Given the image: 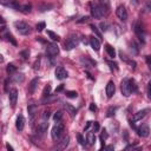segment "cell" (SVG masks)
Masks as SVG:
<instances>
[{
  "label": "cell",
  "instance_id": "cell-26",
  "mask_svg": "<svg viewBox=\"0 0 151 151\" xmlns=\"http://www.w3.org/2000/svg\"><path fill=\"white\" fill-rule=\"evenodd\" d=\"M4 37L6 38V40H8V41H11L13 45H17V41H15V39L13 38V35L9 33V32H6V33H4Z\"/></svg>",
  "mask_w": 151,
  "mask_h": 151
},
{
  "label": "cell",
  "instance_id": "cell-47",
  "mask_svg": "<svg viewBox=\"0 0 151 151\" xmlns=\"http://www.w3.org/2000/svg\"><path fill=\"white\" fill-rule=\"evenodd\" d=\"M91 125H92V122H87V123H86V125H85V127H84V130H85V131H86V130H88V127H90Z\"/></svg>",
  "mask_w": 151,
  "mask_h": 151
},
{
  "label": "cell",
  "instance_id": "cell-16",
  "mask_svg": "<svg viewBox=\"0 0 151 151\" xmlns=\"http://www.w3.org/2000/svg\"><path fill=\"white\" fill-rule=\"evenodd\" d=\"M59 144H58V149L59 150H64V149H66L67 147V145H68V143H70V137L68 136H65V137H63V139L60 140V142H58Z\"/></svg>",
  "mask_w": 151,
  "mask_h": 151
},
{
  "label": "cell",
  "instance_id": "cell-48",
  "mask_svg": "<svg viewBox=\"0 0 151 151\" xmlns=\"http://www.w3.org/2000/svg\"><path fill=\"white\" fill-rule=\"evenodd\" d=\"M63 88H64V85H60V86H59V87H58V88L55 90V92H60V91H61Z\"/></svg>",
  "mask_w": 151,
  "mask_h": 151
},
{
  "label": "cell",
  "instance_id": "cell-30",
  "mask_svg": "<svg viewBox=\"0 0 151 151\" xmlns=\"http://www.w3.org/2000/svg\"><path fill=\"white\" fill-rule=\"evenodd\" d=\"M116 111H117V107L114 106H111V107H109V110H107V112H106V116L107 117H113L114 116V113H116Z\"/></svg>",
  "mask_w": 151,
  "mask_h": 151
},
{
  "label": "cell",
  "instance_id": "cell-12",
  "mask_svg": "<svg viewBox=\"0 0 151 151\" xmlns=\"http://www.w3.org/2000/svg\"><path fill=\"white\" fill-rule=\"evenodd\" d=\"M105 91H106V96H107V98H111V97L114 94V91H116V86H114V83H113L112 80H110V81L107 83Z\"/></svg>",
  "mask_w": 151,
  "mask_h": 151
},
{
  "label": "cell",
  "instance_id": "cell-33",
  "mask_svg": "<svg viewBox=\"0 0 151 151\" xmlns=\"http://www.w3.org/2000/svg\"><path fill=\"white\" fill-rule=\"evenodd\" d=\"M90 27H91V29H92V31H93V32H94V34H96V35H97V38H98V39H101V34H100V33H99V31H98V29H97V27H96V26H94V25H91V26H90Z\"/></svg>",
  "mask_w": 151,
  "mask_h": 151
},
{
  "label": "cell",
  "instance_id": "cell-45",
  "mask_svg": "<svg viewBox=\"0 0 151 151\" xmlns=\"http://www.w3.org/2000/svg\"><path fill=\"white\" fill-rule=\"evenodd\" d=\"M98 130H99V124H98L97 122H94V123H93V131L96 132V131H98Z\"/></svg>",
  "mask_w": 151,
  "mask_h": 151
},
{
  "label": "cell",
  "instance_id": "cell-24",
  "mask_svg": "<svg viewBox=\"0 0 151 151\" xmlns=\"http://www.w3.org/2000/svg\"><path fill=\"white\" fill-rule=\"evenodd\" d=\"M31 9H32V6H31V4H26V5H22V6H20V11H21L22 13H25V14L29 13V12H31Z\"/></svg>",
  "mask_w": 151,
  "mask_h": 151
},
{
  "label": "cell",
  "instance_id": "cell-4",
  "mask_svg": "<svg viewBox=\"0 0 151 151\" xmlns=\"http://www.w3.org/2000/svg\"><path fill=\"white\" fill-rule=\"evenodd\" d=\"M14 27L17 28V31L21 35H28L31 33V31H32L31 26L25 21H15L14 22Z\"/></svg>",
  "mask_w": 151,
  "mask_h": 151
},
{
  "label": "cell",
  "instance_id": "cell-46",
  "mask_svg": "<svg viewBox=\"0 0 151 151\" xmlns=\"http://www.w3.org/2000/svg\"><path fill=\"white\" fill-rule=\"evenodd\" d=\"M90 110H91V111H97V106L92 103V104H90Z\"/></svg>",
  "mask_w": 151,
  "mask_h": 151
},
{
  "label": "cell",
  "instance_id": "cell-2",
  "mask_svg": "<svg viewBox=\"0 0 151 151\" xmlns=\"http://www.w3.org/2000/svg\"><path fill=\"white\" fill-rule=\"evenodd\" d=\"M64 130H65L64 124H61V123H57V124L53 126L52 132H51L52 139H53L54 142H59L60 138H61V136H63V133H64Z\"/></svg>",
  "mask_w": 151,
  "mask_h": 151
},
{
  "label": "cell",
  "instance_id": "cell-9",
  "mask_svg": "<svg viewBox=\"0 0 151 151\" xmlns=\"http://www.w3.org/2000/svg\"><path fill=\"white\" fill-rule=\"evenodd\" d=\"M46 53L50 55V57H54L59 53V47L55 45V44H47V47H46Z\"/></svg>",
  "mask_w": 151,
  "mask_h": 151
},
{
  "label": "cell",
  "instance_id": "cell-29",
  "mask_svg": "<svg viewBox=\"0 0 151 151\" xmlns=\"http://www.w3.org/2000/svg\"><path fill=\"white\" fill-rule=\"evenodd\" d=\"M50 96H51V85H46L45 88H44V91H42V97L44 98H47Z\"/></svg>",
  "mask_w": 151,
  "mask_h": 151
},
{
  "label": "cell",
  "instance_id": "cell-28",
  "mask_svg": "<svg viewBox=\"0 0 151 151\" xmlns=\"http://www.w3.org/2000/svg\"><path fill=\"white\" fill-rule=\"evenodd\" d=\"M13 80L15 83H22L24 81V74L22 73H17L13 76Z\"/></svg>",
  "mask_w": 151,
  "mask_h": 151
},
{
  "label": "cell",
  "instance_id": "cell-20",
  "mask_svg": "<svg viewBox=\"0 0 151 151\" xmlns=\"http://www.w3.org/2000/svg\"><path fill=\"white\" fill-rule=\"evenodd\" d=\"M119 55H120V59H122V60H124L125 63H127V64H130L132 68H134V67H136V63H134L133 60H131V59H129V58H127V57H126V55H125V54H124L123 52H120V53H119Z\"/></svg>",
  "mask_w": 151,
  "mask_h": 151
},
{
  "label": "cell",
  "instance_id": "cell-32",
  "mask_svg": "<svg viewBox=\"0 0 151 151\" xmlns=\"http://www.w3.org/2000/svg\"><path fill=\"white\" fill-rule=\"evenodd\" d=\"M66 97L67 98H77L78 93L76 91H66Z\"/></svg>",
  "mask_w": 151,
  "mask_h": 151
},
{
  "label": "cell",
  "instance_id": "cell-18",
  "mask_svg": "<svg viewBox=\"0 0 151 151\" xmlns=\"http://www.w3.org/2000/svg\"><path fill=\"white\" fill-rule=\"evenodd\" d=\"M47 127H48V123L44 120V122H41V123L38 124V132L40 134H44L47 131Z\"/></svg>",
  "mask_w": 151,
  "mask_h": 151
},
{
  "label": "cell",
  "instance_id": "cell-42",
  "mask_svg": "<svg viewBox=\"0 0 151 151\" xmlns=\"http://www.w3.org/2000/svg\"><path fill=\"white\" fill-rule=\"evenodd\" d=\"M88 20V17H83V18H80L79 20H77V22L78 24H81V22H86Z\"/></svg>",
  "mask_w": 151,
  "mask_h": 151
},
{
  "label": "cell",
  "instance_id": "cell-15",
  "mask_svg": "<svg viewBox=\"0 0 151 151\" xmlns=\"http://www.w3.org/2000/svg\"><path fill=\"white\" fill-rule=\"evenodd\" d=\"M90 45H91V47H92L94 51H99V50H100V41H99L98 38L91 37V38H90Z\"/></svg>",
  "mask_w": 151,
  "mask_h": 151
},
{
  "label": "cell",
  "instance_id": "cell-10",
  "mask_svg": "<svg viewBox=\"0 0 151 151\" xmlns=\"http://www.w3.org/2000/svg\"><path fill=\"white\" fill-rule=\"evenodd\" d=\"M8 97H9V103L11 106L14 107L17 104V99H18V90L17 88H11L8 92Z\"/></svg>",
  "mask_w": 151,
  "mask_h": 151
},
{
  "label": "cell",
  "instance_id": "cell-8",
  "mask_svg": "<svg viewBox=\"0 0 151 151\" xmlns=\"http://www.w3.org/2000/svg\"><path fill=\"white\" fill-rule=\"evenodd\" d=\"M54 74H55V78L59 79V80H64L65 78H67V71L63 67V66H58L54 71Z\"/></svg>",
  "mask_w": 151,
  "mask_h": 151
},
{
  "label": "cell",
  "instance_id": "cell-19",
  "mask_svg": "<svg viewBox=\"0 0 151 151\" xmlns=\"http://www.w3.org/2000/svg\"><path fill=\"white\" fill-rule=\"evenodd\" d=\"M65 109H66L67 113H70V116H71L72 118L77 114V110H76V107H74V106H72L71 104H65Z\"/></svg>",
  "mask_w": 151,
  "mask_h": 151
},
{
  "label": "cell",
  "instance_id": "cell-21",
  "mask_svg": "<svg viewBox=\"0 0 151 151\" xmlns=\"http://www.w3.org/2000/svg\"><path fill=\"white\" fill-rule=\"evenodd\" d=\"M86 142L88 145H93L96 143V134L93 132H88L86 136Z\"/></svg>",
  "mask_w": 151,
  "mask_h": 151
},
{
  "label": "cell",
  "instance_id": "cell-27",
  "mask_svg": "<svg viewBox=\"0 0 151 151\" xmlns=\"http://www.w3.org/2000/svg\"><path fill=\"white\" fill-rule=\"evenodd\" d=\"M6 71H7L8 74H14L15 71H17V67H15L13 64H8L7 67H6Z\"/></svg>",
  "mask_w": 151,
  "mask_h": 151
},
{
  "label": "cell",
  "instance_id": "cell-41",
  "mask_svg": "<svg viewBox=\"0 0 151 151\" xmlns=\"http://www.w3.org/2000/svg\"><path fill=\"white\" fill-rule=\"evenodd\" d=\"M131 48H133V53H134V54L138 53V47H137V45H136L133 41H132V44H131Z\"/></svg>",
  "mask_w": 151,
  "mask_h": 151
},
{
  "label": "cell",
  "instance_id": "cell-38",
  "mask_svg": "<svg viewBox=\"0 0 151 151\" xmlns=\"http://www.w3.org/2000/svg\"><path fill=\"white\" fill-rule=\"evenodd\" d=\"M145 61H146V65H147L149 70L151 71V55H146L145 57Z\"/></svg>",
  "mask_w": 151,
  "mask_h": 151
},
{
  "label": "cell",
  "instance_id": "cell-14",
  "mask_svg": "<svg viewBox=\"0 0 151 151\" xmlns=\"http://www.w3.org/2000/svg\"><path fill=\"white\" fill-rule=\"evenodd\" d=\"M15 127L19 130V131H22L24 127H25V118L22 114H19L17 117V120H15Z\"/></svg>",
  "mask_w": 151,
  "mask_h": 151
},
{
  "label": "cell",
  "instance_id": "cell-13",
  "mask_svg": "<svg viewBox=\"0 0 151 151\" xmlns=\"http://www.w3.org/2000/svg\"><path fill=\"white\" fill-rule=\"evenodd\" d=\"M137 132H138V134L140 137H147L149 133H150V129H149V126L146 124H143L142 126H139L137 129Z\"/></svg>",
  "mask_w": 151,
  "mask_h": 151
},
{
  "label": "cell",
  "instance_id": "cell-5",
  "mask_svg": "<svg viewBox=\"0 0 151 151\" xmlns=\"http://www.w3.org/2000/svg\"><path fill=\"white\" fill-rule=\"evenodd\" d=\"M78 42H79V40H78V38H77V35H74V34H71L70 37H68V39L65 41V44H64V48L65 50H67V51H70V50H72L73 47H76L77 45H78Z\"/></svg>",
  "mask_w": 151,
  "mask_h": 151
},
{
  "label": "cell",
  "instance_id": "cell-11",
  "mask_svg": "<svg viewBox=\"0 0 151 151\" xmlns=\"http://www.w3.org/2000/svg\"><path fill=\"white\" fill-rule=\"evenodd\" d=\"M150 112V110L149 109H143V110H140V111H138V112H136L134 114H133V122H138V120H142L147 113Z\"/></svg>",
  "mask_w": 151,
  "mask_h": 151
},
{
  "label": "cell",
  "instance_id": "cell-22",
  "mask_svg": "<svg viewBox=\"0 0 151 151\" xmlns=\"http://www.w3.org/2000/svg\"><path fill=\"white\" fill-rule=\"evenodd\" d=\"M105 50H106L109 57H111V58H114V57H116V51H114V48H113L110 44H106V45H105Z\"/></svg>",
  "mask_w": 151,
  "mask_h": 151
},
{
  "label": "cell",
  "instance_id": "cell-7",
  "mask_svg": "<svg viewBox=\"0 0 151 151\" xmlns=\"http://www.w3.org/2000/svg\"><path fill=\"white\" fill-rule=\"evenodd\" d=\"M116 14H117V17H118L122 21H125V20L127 19V12H126V8H125V6H123V5H120V6L117 7V9H116Z\"/></svg>",
  "mask_w": 151,
  "mask_h": 151
},
{
  "label": "cell",
  "instance_id": "cell-40",
  "mask_svg": "<svg viewBox=\"0 0 151 151\" xmlns=\"http://www.w3.org/2000/svg\"><path fill=\"white\" fill-rule=\"evenodd\" d=\"M107 64L110 65L111 70H118V67H117V64H116V63H112V61H107Z\"/></svg>",
  "mask_w": 151,
  "mask_h": 151
},
{
  "label": "cell",
  "instance_id": "cell-31",
  "mask_svg": "<svg viewBox=\"0 0 151 151\" xmlns=\"http://www.w3.org/2000/svg\"><path fill=\"white\" fill-rule=\"evenodd\" d=\"M61 118H63V111H57V112L53 114V119H54L55 122H60Z\"/></svg>",
  "mask_w": 151,
  "mask_h": 151
},
{
  "label": "cell",
  "instance_id": "cell-17",
  "mask_svg": "<svg viewBox=\"0 0 151 151\" xmlns=\"http://www.w3.org/2000/svg\"><path fill=\"white\" fill-rule=\"evenodd\" d=\"M38 83H39V78H34V79L31 80V83L28 85V92L29 93H34V91L38 86Z\"/></svg>",
  "mask_w": 151,
  "mask_h": 151
},
{
  "label": "cell",
  "instance_id": "cell-34",
  "mask_svg": "<svg viewBox=\"0 0 151 151\" xmlns=\"http://www.w3.org/2000/svg\"><path fill=\"white\" fill-rule=\"evenodd\" d=\"M45 26H46V24H45L44 21H41V22H38V24H37L35 28H37L38 31H42V29L45 28Z\"/></svg>",
  "mask_w": 151,
  "mask_h": 151
},
{
  "label": "cell",
  "instance_id": "cell-3",
  "mask_svg": "<svg viewBox=\"0 0 151 151\" xmlns=\"http://www.w3.org/2000/svg\"><path fill=\"white\" fill-rule=\"evenodd\" d=\"M105 7L101 5H91V14L94 19H101L106 15Z\"/></svg>",
  "mask_w": 151,
  "mask_h": 151
},
{
  "label": "cell",
  "instance_id": "cell-35",
  "mask_svg": "<svg viewBox=\"0 0 151 151\" xmlns=\"http://www.w3.org/2000/svg\"><path fill=\"white\" fill-rule=\"evenodd\" d=\"M99 4L101 6H104L105 8H109L110 7V1L109 0H99Z\"/></svg>",
  "mask_w": 151,
  "mask_h": 151
},
{
  "label": "cell",
  "instance_id": "cell-52",
  "mask_svg": "<svg viewBox=\"0 0 151 151\" xmlns=\"http://www.w3.org/2000/svg\"><path fill=\"white\" fill-rule=\"evenodd\" d=\"M2 1H6V0H2ZM8 1H12V0H8Z\"/></svg>",
  "mask_w": 151,
  "mask_h": 151
},
{
  "label": "cell",
  "instance_id": "cell-6",
  "mask_svg": "<svg viewBox=\"0 0 151 151\" xmlns=\"http://www.w3.org/2000/svg\"><path fill=\"white\" fill-rule=\"evenodd\" d=\"M134 33H136V35L138 37V39H139L142 42L145 41V32H144V28H143L142 24L137 22V24L134 25Z\"/></svg>",
  "mask_w": 151,
  "mask_h": 151
},
{
  "label": "cell",
  "instance_id": "cell-43",
  "mask_svg": "<svg viewBox=\"0 0 151 151\" xmlns=\"http://www.w3.org/2000/svg\"><path fill=\"white\" fill-rule=\"evenodd\" d=\"M147 96L151 99V81H149V84H147Z\"/></svg>",
  "mask_w": 151,
  "mask_h": 151
},
{
  "label": "cell",
  "instance_id": "cell-44",
  "mask_svg": "<svg viewBox=\"0 0 151 151\" xmlns=\"http://www.w3.org/2000/svg\"><path fill=\"white\" fill-rule=\"evenodd\" d=\"M42 117H44V119H48V117H50V111H48V110H47V111H44Z\"/></svg>",
  "mask_w": 151,
  "mask_h": 151
},
{
  "label": "cell",
  "instance_id": "cell-50",
  "mask_svg": "<svg viewBox=\"0 0 151 151\" xmlns=\"http://www.w3.org/2000/svg\"><path fill=\"white\" fill-rule=\"evenodd\" d=\"M6 146H7V149H8V150H13V147H12V146H11V145H9V144H7V145H6Z\"/></svg>",
  "mask_w": 151,
  "mask_h": 151
},
{
  "label": "cell",
  "instance_id": "cell-36",
  "mask_svg": "<svg viewBox=\"0 0 151 151\" xmlns=\"http://www.w3.org/2000/svg\"><path fill=\"white\" fill-rule=\"evenodd\" d=\"M99 27H100V29H101L103 32H106V31H107V28H109V25H107L106 22H100Z\"/></svg>",
  "mask_w": 151,
  "mask_h": 151
},
{
  "label": "cell",
  "instance_id": "cell-49",
  "mask_svg": "<svg viewBox=\"0 0 151 151\" xmlns=\"http://www.w3.org/2000/svg\"><path fill=\"white\" fill-rule=\"evenodd\" d=\"M130 126H131L132 129H136V125H134V123H133L132 120H130ZM136 130H137V129H136Z\"/></svg>",
  "mask_w": 151,
  "mask_h": 151
},
{
  "label": "cell",
  "instance_id": "cell-1",
  "mask_svg": "<svg viewBox=\"0 0 151 151\" xmlns=\"http://www.w3.org/2000/svg\"><path fill=\"white\" fill-rule=\"evenodd\" d=\"M120 91H122V94L125 96V97H129L133 92H137L136 81L133 79H129V78L123 79L122 83H120Z\"/></svg>",
  "mask_w": 151,
  "mask_h": 151
},
{
  "label": "cell",
  "instance_id": "cell-39",
  "mask_svg": "<svg viewBox=\"0 0 151 151\" xmlns=\"http://www.w3.org/2000/svg\"><path fill=\"white\" fill-rule=\"evenodd\" d=\"M77 138H78V142H79L80 145H85V140H84V138H83V136L80 133L77 134Z\"/></svg>",
  "mask_w": 151,
  "mask_h": 151
},
{
  "label": "cell",
  "instance_id": "cell-51",
  "mask_svg": "<svg viewBox=\"0 0 151 151\" xmlns=\"http://www.w3.org/2000/svg\"><path fill=\"white\" fill-rule=\"evenodd\" d=\"M106 149H107V150H112V149H113V146H111V145H110V146H107Z\"/></svg>",
  "mask_w": 151,
  "mask_h": 151
},
{
  "label": "cell",
  "instance_id": "cell-53",
  "mask_svg": "<svg viewBox=\"0 0 151 151\" xmlns=\"http://www.w3.org/2000/svg\"><path fill=\"white\" fill-rule=\"evenodd\" d=\"M134 1H137V0H134Z\"/></svg>",
  "mask_w": 151,
  "mask_h": 151
},
{
  "label": "cell",
  "instance_id": "cell-25",
  "mask_svg": "<svg viewBox=\"0 0 151 151\" xmlns=\"http://www.w3.org/2000/svg\"><path fill=\"white\" fill-rule=\"evenodd\" d=\"M47 34H48V37H50L53 41H59V40H60V37H59L57 33L52 32V31H47Z\"/></svg>",
  "mask_w": 151,
  "mask_h": 151
},
{
  "label": "cell",
  "instance_id": "cell-37",
  "mask_svg": "<svg viewBox=\"0 0 151 151\" xmlns=\"http://www.w3.org/2000/svg\"><path fill=\"white\" fill-rule=\"evenodd\" d=\"M20 55H21L24 59H27V58H28V55H29V51H28V50L21 51V52H20Z\"/></svg>",
  "mask_w": 151,
  "mask_h": 151
},
{
  "label": "cell",
  "instance_id": "cell-23",
  "mask_svg": "<svg viewBox=\"0 0 151 151\" xmlns=\"http://www.w3.org/2000/svg\"><path fill=\"white\" fill-rule=\"evenodd\" d=\"M27 110H28V114H29V116H31V118L33 119V117H34V114H35V112H37V110H38L37 105H34V104H31V105H28Z\"/></svg>",
  "mask_w": 151,
  "mask_h": 151
}]
</instances>
